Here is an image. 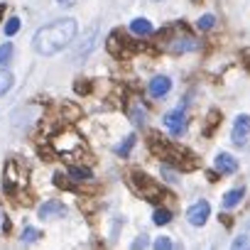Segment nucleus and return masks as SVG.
Masks as SVG:
<instances>
[{
    "mask_svg": "<svg viewBox=\"0 0 250 250\" xmlns=\"http://www.w3.org/2000/svg\"><path fill=\"white\" fill-rule=\"evenodd\" d=\"M18 30H20V18H10L5 22V35L13 37V35H18Z\"/></svg>",
    "mask_w": 250,
    "mask_h": 250,
    "instance_id": "23",
    "label": "nucleus"
},
{
    "mask_svg": "<svg viewBox=\"0 0 250 250\" xmlns=\"http://www.w3.org/2000/svg\"><path fill=\"white\" fill-rule=\"evenodd\" d=\"M221 123V113L218 110H211L208 115H206V128H204V135L208 138V135H213V128Z\"/></svg>",
    "mask_w": 250,
    "mask_h": 250,
    "instance_id": "15",
    "label": "nucleus"
},
{
    "mask_svg": "<svg viewBox=\"0 0 250 250\" xmlns=\"http://www.w3.org/2000/svg\"><path fill=\"white\" fill-rule=\"evenodd\" d=\"M57 5H62V8H74L76 0H57Z\"/></svg>",
    "mask_w": 250,
    "mask_h": 250,
    "instance_id": "28",
    "label": "nucleus"
},
{
    "mask_svg": "<svg viewBox=\"0 0 250 250\" xmlns=\"http://www.w3.org/2000/svg\"><path fill=\"white\" fill-rule=\"evenodd\" d=\"M213 25H216V18H213V15H201V18H199V22H196V27H199V30H211Z\"/></svg>",
    "mask_w": 250,
    "mask_h": 250,
    "instance_id": "22",
    "label": "nucleus"
},
{
    "mask_svg": "<svg viewBox=\"0 0 250 250\" xmlns=\"http://www.w3.org/2000/svg\"><path fill=\"white\" fill-rule=\"evenodd\" d=\"M167 49H169L172 54H187V52L199 49V42H196L191 35H187V37H174V40L167 42Z\"/></svg>",
    "mask_w": 250,
    "mask_h": 250,
    "instance_id": "9",
    "label": "nucleus"
},
{
    "mask_svg": "<svg viewBox=\"0 0 250 250\" xmlns=\"http://www.w3.org/2000/svg\"><path fill=\"white\" fill-rule=\"evenodd\" d=\"M40 238H42V230H37V228H32V226H25V228H22V235H20L22 243H37Z\"/></svg>",
    "mask_w": 250,
    "mask_h": 250,
    "instance_id": "16",
    "label": "nucleus"
},
{
    "mask_svg": "<svg viewBox=\"0 0 250 250\" xmlns=\"http://www.w3.org/2000/svg\"><path fill=\"white\" fill-rule=\"evenodd\" d=\"M150 243H147V235H140L135 243H133V248H147Z\"/></svg>",
    "mask_w": 250,
    "mask_h": 250,
    "instance_id": "27",
    "label": "nucleus"
},
{
    "mask_svg": "<svg viewBox=\"0 0 250 250\" xmlns=\"http://www.w3.org/2000/svg\"><path fill=\"white\" fill-rule=\"evenodd\" d=\"M165 125H167V130H169L174 138H182V135L187 133V113H184L182 108L169 110V113L165 115Z\"/></svg>",
    "mask_w": 250,
    "mask_h": 250,
    "instance_id": "5",
    "label": "nucleus"
},
{
    "mask_svg": "<svg viewBox=\"0 0 250 250\" xmlns=\"http://www.w3.org/2000/svg\"><path fill=\"white\" fill-rule=\"evenodd\" d=\"M172 91V79L169 76H155L150 81V96L152 98H162Z\"/></svg>",
    "mask_w": 250,
    "mask_h": 250,
    "instance_id": "11",
    "label": "nucleus"
},
{
    "mask_svg": "<svg viewBox=\"0 0 250 250\" xmlns=\"http://www.w3.org/2000/svg\"><path fill=\"white\" fill-rule=\"evenodd\" d=\"M37 216H40L42 221H47V218H62V216H66V206H64V201H59V199H49V201H44V204L37 208Z\"/></svg>",
    "mask_w": 250,
    "mask_h": 250,
    "instance_id": "7",
    "label": "nucleus"
},
{
    "mask_svg": "<svg viewBox=\"0 0 250 250\" xmlns=\"http://www.w3.org/2000/svg\"><path fill=\"white\" fill-rule=\"evenodd\" d=\"M66 174L71 177V182H88V179H93V172L88 167H69Z\"/></svg>",
    "mask_w": 250,
    "mask_h": 250,
    "instance_id": "14",
    "label": "nucleus"
},
{
    "mask_svg": "<svg viewBox=\"0 0 250 250\" xmlns=\"http://www.w3.org/2000/svg\"><path fill=\"white\" fill-rule=\"evenodd\" d=\"M208 216H211V204H208V201H196V204L189 206V211H187V218H189L191 226H204V223L208 221Z\"/></svg>",
    "mask_w": 250,
    "mask_h": 250,
    "instance_id": "8",
    "label": "nucleus"
},
{
    "mask_svg": "<svg viewBox=\"0 0 250 250\" xmlns=\"http://www.w3.org/2000/svg\"><path fill=\"white\" fill-rule=\"evenodd\" d=\"M3 13H5V3H3V5H0V20H3Z\"/></svg>",
    "mask_w": 250,
    "mask_h": 250,
    "instance_id": "31",
    "label": "nucleus"
},
{
    "mask_svg": "<svg viewBox=\"0 0 250 250\" xmlns=\"http://www.w3.org/2000/svg\"><path fill=\"white\" fill-rule=\"evenodd\" d=\"M248 135H250V115L248 113H240L233 123V133H230V140L235 145H245L248 143Z\"/></svg>",
    "mask_w": 250,
    "mask_h": 250,
    "instance_id": "6",
    "label": "nucleus"
},
{
    "mask_svg": "<svg viewBox=\"0 0 250 250\" xmlns=\"http://www.w3.org/2000/svg\"><path fill=\"white\" fill-rule=\"evenodd\" d=\"M130 30L135 32V35H152L155 32V27H152V22L147 20V18H135L133 22H130Z\"/></svg>",
    "mask_w": 250,
    "mask_h": 250,
    "instance_id": "13",
    "label": "nucleus"
},
{
    "mask_svg": "<svg viewBox=\"0 0 250 250\" xmlns=\"http://www.w3.org/2000/svg\"><path fill=\"white\" fill-rule=\"evenodd\" d=\"M213 165H216V172L218 174H233V172H238V160L233 155H228V152H218Z\"/></svg>",
    "mask_w": 250,
    "mask_h": 250,
    "instance_id": "10",
    "label": "nucleus"
},
{
    "mask_svg": "<svg viewBox=\"0 0 250 250\" xmlns=\"http://www.w3.org/2000/svg\"><path fill=\"white\" fill-rule=\"evenodd\" d=\"M130 120L140 128V125H145V123H147V113H145V110H140V108H135V110H130Z\"/></svg>",
    "mask_w": 250,
    "mask_h": 250,
    "instance_id": "21",
    "label": "nucleus"
},
{
    "mask_svg": "<svg viewBox=\"0 0 250 250\" xmlns=\"http://www.w3.org/2000/svg\"><path fill=\"white\" fill-rule=\"evenodd\" d=\"M155 248H157V250H169V248H172V240H169L167 235H162V238L155 240Z\"/></svg>",
    "mask_w": 250,
    "mask_h": 250,
    "instance_id": "25",
    "label": "nucleus"
},
{
    "mask_svg": "<svg viewBox=\"0 0 250 250\" xmlns=\"http://www.w3.org/2000/svg\"><path fill=\"white\" fill-rule=\"evenodd\" d=\"M130 184H133V189H135L145 201H160L162 194H165L162 184H157L152 177H147V174L140 172V169H135V172L130 174Z\"/></svg>",
    "mask_w": 250,
    "mask_h": 250,
    "instance_id": "3",
    "label": "nucleus"
},
{
    "mask_svg": "<svg viewBox=\"0 0 250 250\" xmlns=\"http://www.w3.org/2000/svg\"><path fill=\"white\" fill-rule=\"evenodd\" d=\"M152 221H155L157 226H167V223L172 221V211H169V208H157L155 216H152Z\"/></svg>",
    "mask_w": 250,
    "mask_h": 250,
    "instance_id": "18",
    "label": "nucleus"
},
{
    "mask_svg": "<svg viewBox=\"0 0 250 250\" xmlns=\"http://www.w3.org/2000/svg\"><path fill=\"white\" fill-rule=\"evenodd\" d=\"M245 243H248V240H245V235H240V238H238V240L233 243V248H243Z\"/></svg>",
    "mask_w": 250,
    "mask_h": 250,
    "instance_id": "30",
    "label": "nucleus"
},
{
    "mask_svg": "<svg viewBox=\"0 0 250 250\" xmlns=\"http://www.w3.org/2000/svg\"><path fill=\"white\" fill-rule=\"evenodd\" d=\"M10 57H13V44H10V42L0 44V66H5V64L10 62Z\"/></svg>",
    "mask_w": 250,
    "mask_h": 250,
    "instance_id": "20",
    "label": "nucleus"
},
{
    "mask_svg": "<svg viewBox=\"0 0 250 250\" xmlns=\"http://www.w3.org/2000/svg\"><path fill=\"white\" fill-rule=\"evenodd\" d=\"M13 83H15V79H13V74L10 71H0V96H5L10 88H13Z\"/></svg>",
    "mask_w": 250,
    "mask_h": 250,
    "instance_id": "17",
    "label": "nucleus"
},
{
    "mask_svg": "<svg viewBox=\"0 0 250 250\" xmlns=\"http://www.w3.org/2000/svg\"><path fill=\"white\" fill-rule=\"evenodd\" d=\"M54 184L57 187H64V189H71V177L69 174L66 177L64 174H54Z\"/></svg>",
    "mask_w": 250,
    "mask_h": 250,
    "instance_id": "24",
    "label": "nucleus"
},
{
    "mask_svg": "<svg viewBox=\"0 0 250 250\" xmlns=\"http://www.w3.org/2000/svg\"><path fill=\"white\" fill-rule=\"evenodd\" d=\"M133 145H135V135H128V138H125V143H120L118 147H115V152L118 155H130V150H133Z\"/></svg>",
    "mask_w": 250,
    "mask_h": 250,
    "instance_id": "19",
    "label": "nucleus"
},
{
    "mask_svg": "<svg viewBox=\"0 0 250 250\" xmlns=\"http://www.w3.org/2000/svg\"><path fill=\"white\" fill-rule=\"evenodd\" d=\"M76 32H79L76 20L62 18V20H54V22L40 27L35 32V37H32V47L42 57H54V54H59L64 47H69L74 42Z\"/></svg>",
    "mask_w": 250,
    "mask_h": 250,
    "instance_id": "1",
    "label": "nucleus"
},
{
    "mask_svg": "<svg viewBox=\"0 0 250 250\" xmlns=\"http://www.w3.org/2000/svg\"><path fill=\"white\" fill-rule=\"evenodd\" d=\"M162 174L167 177V182H177V177H174V174H172V172H169L167 167H162Z\"/></svg>",
    "mask_w": 250,
    "mask_h": 250,
    "instance_id": "29",
    "label": "nucleus"
},
{
    "mask_svg": "<svg viewBox=\"0 0 250 250\" xmlns=\"http://www.w3.org/2000/svg\"><path fill=\"white\" fill-rule=\"evenodd\" d=\"M147 147H150L152 155H157L160 160H165V162H174L177 167H184V165H182V155H184V150H179L177 145H172L162 133L150 130V133H147Z\"/></svg>",
    "mask_w": 250,
    "mask_h": 250,
    "instance_id": "2",
    "label": "nucleus"
},
{
    "mask_svg": "<svg viewBox=\"0 0 250 250\" xmlns=\"http://www.w3.org/2000/svg\"><path fill=\"white\" fill-rule=\"evenodd\" d=\"M243 196H245V189H243V187H235V189L226 191V194H223V208H235V206L243 201Z\"/></svg>",
    "mask_w": 250,
    "mask_h": 250,
    "instance_id": "12",
    "label": "nucleus"
},
{
    "mask_svg": "<svg viewBox=\"0 0 250 250\" xmlns=\"http://www.w3.org/2000/svg\"><path fill=\"white\" fill-rule=\"evenodd\" d=\"M74 88H76V93H88V91H91V83H88V81L81 83V79H79V81L74 83Z\"/></svg>",
    "mask_w": 250,
    "mask_h": 250,
    "instance_id": "26",
    "label": "nucleus"
},
{
    "mask_svg": "<svg viewBox=\"0 0 250 250\" xmlns=\"http://www.w3.org/2000/svg\"><path fill=\"white\" fill-rule=\"evenodd\" d=\"M25 182H27V179H22V174H20V165H18L15 160H10V162L5 165V172H3V191L10 194V196H15L18 189L25 187Z\"/></svg>",
    "mask_w": 250,
    "mask_h": 250,
    "instance_id": "4",
    "label": "nucleus"
}]
</instances>
